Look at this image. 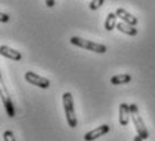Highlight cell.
<instances>
[{
	"label": "cell",
	"mask_w": 155,
	"mask_h": 141,
	"mask_svg": "<svg viewBox=\"0 0 155 141\" xmlns=\"http://www.w3.org/2000/svg\"><path fill=\"white\" fill-rule=\"evenodd\" d=\"M62 103H64V111L66 115L68 125L70 128L77 126V115L76 110H74V102H73V95L70 92H64L62 94Z\"/></svg>",
	"instance_id": "cell-1"
},
{
	"label": "cell",
	"mask_w": 155,
	"mask_h": 141,
	"mask_svg": "<svg viewBox=\"0 0 155 141\" xmlns=\"http://www.w3.org/2000/svg\"><path fill=\"white\" fill-rule=\"evenodd\" d=\"M130 110H131V119H132L134 125H135V129H136V132H138V134L143 140H147L148 137H150V134H148V130L144 125V121L142 119V115H140V113H139L138 106H136L135 103H131Z\"/></svg>",
	"instance_id": "cell-2"
},
{
	"label": "cell",
	"mask_w": 155,
	"mask_h": 141,
	"mask_svg": "<svg viewBox=\"0 0 155 141\" xmlns=\"http://www.w3.org/2000/svg\"><path fill=\"white\" fill-rule=\"evenodd\" d=\"M70 44L71 45H76V46H78V48H82V49L91 50V52L100 53V55H103V53L107 52V46H105V45L97 44V42H92V41L84 40V38L77 37V35H74V37L70 38Z\"/></svg>",
	"instance_id": "cell-3"
},
{
	"label": "cell",
	"mask_w": 155,
	"mask_h": 141,
	"mask_svg": "<svg viewBox=\"0 0 155 141\" xmlns=\"http://www.w3.org/2000/svg\"><path fill=\"white\" fill-rule=\"evenodd\" d=\"M25 79L27 80L28 83H31V84L39 87V88H47V87L50 86V80L49 79H46V77H43V76H39V75L34 73L32 71L26 72Z\"/></svg>",
	"instance_id": "cell-4"
},
{
	"label": "cell",
	"mask_w": 155,
	"mask_h": 141,
	"mask_svg": "<svg viewBox=\"0 0 155 141\" xmlns=\"http://www.w3.org/2000/svg\"><path fill=\"white\" fill-rule=\"evenodd\" d=\"M2 102H3V104H4V109H5V111H7L8 117L14 118L15 117L14 103H12V100H11V98H10V95H8L7 88H5L4 84H2Z\"/></svg>",
	"instance_id": "cell-5"
},
{
	"label": "cell",
	"mask_w": 155,
	"mask_h": 141,
	"mask_svg": "<svg viewBox=\"0 0 155 141\" xmlns=\"http://www.w3.org/2000/svg\"><path fill=\"white\" fill-rule=\"evenodd\" d=\"M108 132H109V125L104 124V125H101V126L93 129V130L88 132V133H85L84 140L85 141H93V140L99 139V137H101V136H104V134H107Z\"/></svg>",
	"instance_id": "cell-6"
},
{
	"label": "cell",
	"mask_w": 155,
	"mask_h": 141,
	"mask_svg": "<svg viewBox=\"0 0 155 141\" xmlns=\"http://www.w3.org/2000/svg\"><path fill=\"white\" fill-rule=\"evenodd\" d=\"M0 53H2L3 57L10 58V60H12V61H20L23 57L19 50H15L10 46H5V45H2V46H0Z\"/></svg>",
	"instance_id": "cell-7"
},
{
	"label": "cell",
	"mask_w": 155,
	"mask_h": 141,
	"mask_svg": "<svg viewBox=\"0 0 155 141\" xmlns=\"http://www.w3.org/2000/svg\"><path fill=\"white\" fill-rule=\"evenodd\" d=\"M115 12H116V15H117V18H120V20L128 23V25H131V26H136V25H138V18H135L132 14H130L127 10H124V8L119 7Z\"/></svg>",
	"instance_id": "cell-8"
},
{
	"label": "cell",
	"mask_w": 155,
	"mask_h": 141,
	"mask_svg": "<svg viewBox=\"0 0 155 141\" xmlns=\"http://www.w3.org/2000/svg\"><path fill=\"white\" fill-rule=\"evenodd\" d=\"M130 117H131V110H130V104L128 103H121L119 107V122L120 125L126 126L130 122Z\"/></svg>",
	"instance_id": "cell-9"
},
{
	"label": "cell",
	"mask_w": 155,
	"mask_h": 141,
	"mask_svg": "<svg viewBox=\"0 0 155 141\" xmlns=\"http://www.w3.org/2000/svg\"><path fill=\"white\" fill-rule=\"evenodd\" d=\"M116 29H117L120 33H124V34L131 35V37H135V35L138 34V29H135V26L128 25V23L123 22V20H121V22H119L117 25H116Z\"/></svg>",
	"instance_id": "cell-10"
},
{
	"label": "cell",
	"mask_w": 155,
	"mask_h": 141,
	"mask_svg": "<svg viewBox=\"0 0 155 141\" xmlns=\"http://www.w3.org/2000/svg\"><path fill=\"white\" fill-rule=\"evenodd\" d=\"M131 75L130 73H120V75H115L111 77V83L113 86H119V84H127L131 82Z\"/></svg>",
	"instance_id": "cell-11"
},
{
	"label": "cell",
	"mask_w": 155,
	"mask_h": 141,
	"mask_svg": "<svg viewBox=\"0 0 155 141\" xmlns=\"http://www.w3.org/2000/svg\"><path fill=\"white\" fill-rule=\"evenodd\" d=\"M116 25H117V15L116 12H109L107 15L105 19V30L107 31H112L113 29H116Z\"/></svg>",
	"instance_id": "cell-12"
},
{
	"label": "cell",
	"mask_w": 155,
	"mask_h": 141,
	"mask_svg": "<svg viewBox=\"0 0 155 141\" xmlns=\"http://www.w3.org/2000/svg\"><path fill=\"white\" fill-rule=\"evenodd\" d=\"M103 4H104V0H92V2L89 3V8H91L92 11H96V10H99Z\"/></svg>",
	"instance_id": "cell-13"
},
{
	"label": "cell",
	"mask_w": 155,
	"mask_h": 141,
	"mask_svg": "<svg viewBox=\"0 0 155 141\" xmlns=\"http://www.w3.org/2000/svg\"><path fill=\"white\" fill-rule=\"evenodd\" d=\"M3 140H4V141H16V140H15L14 133L11 130H5L4 133H3Z\"/></svg>",
	"instance_id": "cell-14"
},
{
	"label": "cell",
	"mask_w": 155,
	"mask_h": 141,
	"mask_svg": "<svg viewBox=\"0 0 155 141\" xmlns=\"http://www.w3.org/2000/svg\"><path fill=\"white\" fill-rule=\"evenodd\" d=\"M0 20H2L3 23L8 22V20H10V15H8V14H4V12H2V14H0Z\"/></svg>",
	"instance_id": "cell-15"
},
{
	"label": "cell",
	"mask_w": 155,
	"mask_h": 141,
	"mask_svg": "<svg viewBox=\"0 0 155 141\" xmlns=\"http://www.w3.org/2000/svg\"><path fill=\"white\" fill-rule=\"evenodd\" d=\"M45 3H46V5L49 8H53L55 5V0H45Z\"/></svg>",
	"instance_id": "cell-16"
},
{
	"label": "cell",
	"mask_w": 155,
	"mask_h": 141,
	"mask_svg": "<svg viewBox=\"0 0 155 141\" xmlns=\"http://www.w3.org/2000/svg\"><path fill=\"white\" fill-rule=\"evenodd\" d=\"M134 141H143V139H142V137L138 134V136H135V139H134Z\"/></svg>",
	"instance_id": "cell-17"
}]
</instances>
